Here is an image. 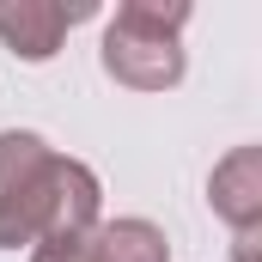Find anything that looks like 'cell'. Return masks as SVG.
I'll use <instances>...</instances> for the list:
<instances>
[{
	"mask_svg": "<svg viewBox=\"0 0 262 262\" xmlns=\"http://www.w3.org/2000/svg\"><path fill=\"white\" fill-rule=\"evenodd\" d=\"M98 171L61 159L43 134L0 128V250L43 244V238H85L98 226Z\"/></svg>",
	"mask_w": 262,
	"mask_h": 262,
	"instance_id": "cell-1",
	"label": "cell"
},
{
	"mask_svg": "<svg viewBox=\"0 0 262 262\" xmlns=\"http://www.w3.org/2000/svg\"><path fill=\"white\" fill-rule=\"evenodd\" d=\"M183 25L189 0H122L104 25L98 61L128 92H171L183 79Z\"/></svg>",
	"mask_w": 262,
	"mask_h": 262,
	"instance_id": "cell-2",
	"label": "cell"
},
{
	"mask_svg": "<svg viewBox=\"0 0 262 262\" xmlns=\"http://www.w3.org/2000/svg\"><path fill=\"white\" fill-rule=\"evenodd\" d=\"M98 6L92 0H0V43L18 55V61H55V49H61V37L73 25H85Z\"/></svg>",
	"mask_w": 262,
	"mask_h": 262,
	"instance_id": "cell-3",
	"label": "cell"
},
{
	"mask_svg": "<svg viewBox=\"0 0 262 262\" xmlns=\"http://www.w3.org/2000/svg\"><path fill=\"white\" fill-rule=\"evenodd\" d=\"M207 207H213L238 238L262 226V146H238V152H226V159L213 165V177H207Z\"/></svg>",
	"mask_w": 262,
	"mask_h": 262,
	"instance_id": "cell-4",
	"label": "cell"
},
{
	"mask_svg": "<svg viewBox=\"0 0 262 262\" xmlns=\"http://www.w3.org/2000/svg\"><path fill=\"white\" fill-rule=\"evenodd\" d=\"M92 262H171V238L152 220H98L85 232Z\"/></svg>",
	"mask_w": 262,
	"mask_h": 262,
	"instance_id": "cell-5",
	"label": "cell"
},
{
	"mask_svg": "<svg viewBox=\"0 0 262 262\" xmlns=\"http://www.w3.org/2000/svg\"><path fill=\"white\" fill-rule=\"evenodd\" d=\"M31 262H92V256H85V238H43Z\"/></svg>",
	"mask_w": 262,
	"mask_h": 262,
	"instance_id": "cell-6",
	"label": "cell"
}]
</instances>
